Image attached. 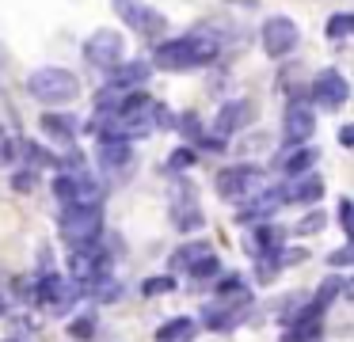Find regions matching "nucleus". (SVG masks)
Masks as SVG:
<instances>
[{"label":"nucleus","instance_id":"obj_1","mask_svg":"<svg viewBox=\"0 0 354 342\" xmlns=\"http://www.w3.org/2000/svg\"><path fill=\"white\" fill-rule=\"evenodd\" d=\"M217 53H221V42H217L209 30H191V35H179L171 42H160L153 50V68H164V73H187V68H202L214 65Z\"/></svg>","mask_w":354,"mask_h":342},{"label":"nucleus","instance_id":"obj_2","mask_svg":"<svg viewBox=\"0 0 354 342\" xmlns=\"http://www.w3.org/2000/svg\"><path fill=\"white\" fill-rule=\"evenodd\" d=\"M27 91H31V99H39L54 111V106H65L80 95V76L62 65H42L27 76Z\"/></svg>","mask_w":354,"mask_h":342},{"label":"nucleus","instance_id":"obj_3","mask_svg":"<svg viewBox=\"0 0 354 342\" xmlns=\"http://www.w3.org/2000/svg\"><path fill=\"white\" fill-rule=\"evenodd\" d=\"M57 232L69 247H84L103 236V205H65Z\"/></svg>","mask_w":354,"mask_h":342},{"label":"nucleus","instance_id":"obj_4","mask_svg":"<svg viewBox=\"0 0 354 342\" xmlns=\"http://www.w3.org/2000/svg\"><path fill=\"white\" fill-rule=\"evenodd\" d=\"M77 301H80V285H77V281H65L62 274H54V270H42L39 278H35V304L46 308L50 316L69 312Z\"/></svg>","mask_w":354,"mask_h":342},{"label":"nucleus","instance_id":"obj_5","mask_svg":"<svg viewBox=\"0 0 354 342\" xmlns=\"http://www.w3.org/2000/svg\"><path fill=\"white\" fill-rule=\"evenodd\" d=\"M69 274L80 289L100 281V278H111V247L100 240L84 243V247H73L69 251Z\"/></svg>","mask_w":354,"mask_h":342},{"label":"nucleus","instance_id":"obj_6","mask_svg":"<svg viewBox=\"0 0 354 342\" xmlns=\"http://www.w3.org/2000/svg\"><path fill=\"white\" fill-rule=\"evenodd\" d=\"M111 4H115L118 19H122L130 30H138L141 38H160L164 30H168L164 12H156L149 0H111Z\"/></svg>","mask_w":354,"mask_h":342},{"label":"nucleus","instance_id":"obj_7","mask_svg":"<svg viewBox=\"0 0 354 342\" xmlns=\"http://www.w3.org/2000/svg\"><path fill=\"white\" fill-rule=\"evenodd\" d=\"M255 190H263V167H255V164H232L217 175V194L225 202H244Z\"/></svg>","mask_w":354,"mask_h":342},{"label":"nucleus","instance_id":"obj_8","mask_svg":"<svg viewBox=\"0 0 354 342\" xmlns=\"http://www.w3.org/2000/svg\"><path fill=\"white\" fill-rule=\"evenodd\" d=\"M259 42H263V53H267V57H286V53L297 50L301 27L290 19V15H270V19H263Z\"/></svg>","mask_w":354,"mask_h":342},{"label":"nucleus","instance_id":"obj_9","mask_svg":"<svg viewBox=\"0 0 354 342\" xmlns=\"http://www.w3.org/2000/svg\"><path fill=\"white\" fill-rule=\"evenodd\" d=\"M54 194L62 205H103V182H95L88 171L80 175H57L54 179Z\"/></svg>","mask_w":354,"mask_h":342},{"label":"nucleus","instance_id":"obj_10","mask_svg":"<svg viewBox=\"0 0 354 342\" xmlns=\"http://www.w3.org/2000/svg\"><path fill=\"white\" fill-rule=\"evenodd\" d=\"M122 53H126V38L118 35V30H111V27L92 30L88 42H84V57L92 61L95 68H115L118 61H122Z\"/></svg>","mask_w":354,"mask_h":342},{"label":"nucleus","instance_id":"obj_11","mask_svg":"<svg viewBox=\"0 0 354 342\" xmlns=\"http://www.w3.org/2000/svg\"><path fill=\"white\" fill-rule=\"evenodd\" d=\"M308 91H313V106L339 111V106L346 103V95H351V84H346V76L339 73V68H324V73H316V80Z\"/></svg>","mask_w":354,"mask_h":342},{"label":"nucleus","instance_id":"obj_12","mask_svg":"<svg viewBox=\"0 0 354 342\" xmlns=\"http://www.w3.org/2000/svg\"><path fill=\"white\" fill-rule=\"evenodd\" d=\"M313 133H316V106L305 103V99H293V103L286 106V122H282L286 144L297 149V144H305Z\"/></svg>","mask_w":354,"mask_h":342},{"label":"nucleus","instance_id":"obj_13","mask_svg":"<svg viewBox=\"0 0 354 342\" xmlns=\"http://www.w3.org/2000/svg\"><path fill=\"white\" fill-rule=\"evenodd\" d=\"M255 122V103L252 99H232V103H225L221 111H217V118H214V129H217V137H232V133H240V129H248Z\"/></svg>","mask_w":354,"mask_h":342},{"label":"nucleus","instance_id":"obj_14","mask_svg":"<svg viewBox=\"0 0 354 342\" xmlns=\"http://www.w3.org/2000/svg\"><path fill=\"white\" fill-rule=\"evenodd\" d=\"M278 205H286L282 202V187H263V190H255V194L240 205L236 220H240V225H248V220H270L278 213Z\"/></svg>","mask_w":354,"mask_h":342},{"label":"nucleus","instance_id":"obj_15","mask_svg":"<svg viewBox=\"0 0 354 342\" xmlns=\"http://www.w3.org/2000/svg\"><path fill=\"white\" fill-rule=\"evenodd\" d=\"M153 76V65L149 61H118L111 68V84L107 88H118V91H141V84Z\"/></svg>","mask_w":354,"mask_h":342},{"label":"nucleus","instance_id":"obj_16","mask_svg":"<svg viewBox=\"0 0 354 342\" xmlns=\"http://www.w3.org/2000/svg\"><path fill=\"white\" fill-rule=\"evenodd\" d=\"M39 126H42V133H46L54 144H73V141H77V133H80V118L62 114V111H46L39 118Z\"/></svg>","mask_w":354,"mask_h":342},{"label":"nucleus","instance_id":"obj_17","mask_svg":"<svg viewBox=\"0 0 354 342\" xmlns=\"http://www.w3.org/2000/svg\"><path fill=\"white\" fill-rule=\"evenodd\" d=\"M324 198V179L320 175H297V179H290L282 187V202H297V205H313Z\"/></svg>","mask_w":354,"mask_h":342},{"label":"nucleus","instance_id":"obj_18","mask_svg":"<svg viewBox=\"0 0 354 342\" xmlns=\"http://www.w3.org/2000/svg\"><path fill=\"white\" fill-rule=\"evenodd\" d=\"M244 316H248V304L214 301L206 312H202V327H209V331H229V327H236Z\"/></svg>","mask_w":354,"mask_h":342},{"label":"nucleus","instance_id":"obj_19","mask_svg":"<svg viewBox=\"0 0 354 342\" xmlns=\"http://www.w3.org/2000/svg\"><path fill=\"white\" fill-rule=\"evenodd\" d=\"M133 164V144L130 141H103L100 144V167L107 175H118Z\"/></svg>","mask_w":354,"mask_h":342},{"label":"nucleus","instance_id":"obj_20","mask_svg":"<svg viewBox=\"0 0 354 342\" xmlns=\"http://www.w3.org/2000/svg\"><path fill=\"white\" fill-rule=\"evenodd\" d=\"M316 160H320V149H313V144H297V149H286V156L278 160V164H282V171L290 175V179H297V175L313 171Z\"/></svg>","mask_w":354,"mask_h":342},{"label":"nucleus","instance_id":"obj_21","mask_svg":"<svg viewBox=\"0 0 354 342\" xmlns=\"http://www.w3.org/2000/svg\"><path fill=\"white\" fill-rule=\"evenodd\" d=\"M282 240H286V232H282V228H278V225H270V220H263V225L252 232L248 247H252V255H255V258H263V255H274V251L282 247Z\"/></svg>","mask_w":354,"mask_h":342},{"label":"nucleus","instance_id":"obj_22","mask_svg":"<svg viewBox=\"0 0 354 342\" xmlns=\"http://www.w3.org/2000/svg\"><path fill=\"white\" fill-rule=\"evenodd\" d=\"M202 209L191 202V198H179V202H171V225L179 228V232H194V228H202Z\"/></svg>","mask_w":354,"mask_h":342},{"label":"nucleus","instance_id":"obj_23","mask_svg":"<svg viewBox=\"0 0 354 342\" xmlns=\"http://www.w3.org/2000/svg\"><path fill=\"white\" fill-rule=\"evenodd\" d=\"M194 334H198V323L191 316H176L156 331V342H191Z\"/></svg>","mask_w":354,"mask_h":342},{"label":"nucleus","instance_id":"obj_24","mask_svg":"<svg viewBox=\"0 0 354 342\" xmlns=\"http://www.w3.org/2000/svg\"><path fill=\"white\" fill-rule=\"evenodd\" d=\"M206 255H209V247H206V243H183V247H179L176 255L168 258V270H171V274L191 270V266H194V263H202Z\"/></svg>","mask_w":354,"mask_h":342},{"label":"nucleus","instance_id":"obj_25","mask_svg":"<svg viewBox=\"0 0 354 342\" xmlns=\"http://www.w3.org/2000/svg\"><path fill=\"white\" fill-rule=\"evenodd\" d=\"M324 334V323L316 319V323H290V331L282 334V342H320Z\"/></svg>","mask_w":354,"mask_h":342},{"label":"nucleus","instance_id":"obj_26","mask_svg":"<svg viewBox=\"0 0 354 342\" xmlns=\"http://www.w3.org/2000/svg\"><path fill=\"white\" fill-rule=\"evenodd\" d=\"M141 293H145V296L176 293V278H171V274H160V278H145V281H141Z\"/></svg>","mask_w":354,"mask_h":342},{"label":"nucleus","instance_id":"obj_27","mask_svg":"<svg viewBox=\"0 0 354 342\" xmlns=\"http://www.w3.org/2000/svg\"><path fill=\"white\" fill-rule=\"evenodd\" d=\"M351 30H354V15L351 12H335L328 19V38H335V42H339V38H346Z\"/></svg>","mask_w":354,"mask_h":342},{"label":"nucleus","instance_id":"obj_28","mask_svg":"<svg viewBox=\"0 0 354 342\" xmlns=\"http://www.w3.org/2000/svg\"><path fill=\"white\" fill-rule=\"evenodd\" d=\"M187 274H194V278H198V281H209V278H217V274H221V263H217V255H214V251H209V255L202 258V263H194V266H191V270H187Z\"/></svg>","mask_w":354,"mask_h":342},{"label":"nucleus","instance_id":"obj_29","mask_svg":"<svg viewBox=\"0 0 354 342\" xmlns=\"http://www.w3.org/2000/svg\"><path fill=\"white\" fill-rule=\"evenodd\" d=\"M278 270H282V266H278V258H274V255H263L259 263H255V281L270 285V281L278 278Z\"/></svg>","mask_w":354,"mask_h":342},{"label":"nucleus","instance_id":"obj_30","mask_svg":"<svg viewBox=\"0 0 354 342\" xmlns=\"http://www.w3.org/2000/svg\"><path fill=\"white\" fill-rule=\"evenodd\" d=\"M69 334H73L77 342H88V339L95 334V316H77V319L69 323Z\"/></svg>","mask_w":354,"mask_h":342},{"label":"nucleus","instance_id":"obj_31","mask_svg":"<svg viewBox=\"0 0 354 342\" xmlns=\"http://www.w3.org/2000/svg\"><path fill=\"white\" fill-rule=\"evenodd\" d=\"M324 225H328L324 213H308V217H301L297 225H293V236H313V232H320Z\"/></svg>","mask_w":354,"mask_h":342},{"label":"nucleus","instance_id":"obj_32","mask_svg":"<svg viewBox=\"0 0 354 342\" xmlns=\"http://www.w3.org/2000/svg\"><path fill=\"white\" fill-rule=\"evenodd\" d=\"M12 160H16V141L8 137V129L0 126V167L12 164Z\"/></svg>","mask_w":354,"mask_h":342},{"label":"nucleus","instance_id":"obj_33","mask_svg":"<svg viewBox=\"0 0 354 342\" xmlns=\"http://www.w3.org/2000/svg\"><path fill=\"white\" fill-rule=\"evenodd\" d=\"M12 289H16L19 301L35 304V278H16V281H12Z\"/></svg>","mask_w":354,"mask_h":342},{"label":"nucleus","instance_id":"obj_34","mask_svg":"<svg viewBox=\"0 0 354 342\" xmlns=\"http://www.w3.org/2000/svg\"><path fill=\"white\" fill-rule=\"evenodd\" d=\"M35 179H39V171H16L12 175V190H35Z\"/></svg>","mask_w":354,"mask_h":342},{"label":"nucleus","instance_id":"obj_35","mask_svg":"<svg viewBox=\"0 0 354 342\" xmlns=\"http://www.w3.org/2000/svg\"><path fill=\"white\" fill-rule=\"evenodd\" d=\"M351 263H354V243H346V247L328 255V266H351Z\"/></svg>","mask_w":354,"mask_h":342},{"label":"nucleus","instance_id":"obj_36","mask_svg":"<svg viewBox=\"0 0 354 342\" xmlns=\"http://www.w3.org/2000/svg\"><path fill=\"white\" fill-rule=\"evenodd\" d=\"M267 144H270L267 133H252V137H244V141H240V152H259V149H267Z\"/></svg>","mask_w":354,"mask_h":342},{"label":"nucleus","instance_id":"obj_37","mask_svg":"<svg viewBox=\"0 0 354 342\" xmlns=\"http://www.w3.org/2000/svg\"><path fill=\"white\" fill-rule=\"evenodd\" d=\"M339 225H343V232H346V236L354 232V220H351V198H339Z\"/></svg>","mask_w":354,"mask_h":342},{"label":"nucleus","instance_id":"obj_38","mask_svg":"<svg viewBox=\"0 0 354 342\" xmlns=\"http://www.w3.org/2000/svg\"><path fill=\"white\" fill-rule=\"evenodd\" d=\"M179 129H183V133H191V137H202V126H198V118H194V114H183V122H176Z\"/></svg>","mask_w":354,"mask_h":342},{"label":"nucleus","instance_id":"obj_39","mask_svg":"<svg viewBox=\"0 0 354 342\" xmlns=\"http://www.w3.org/2000/svg\"><path fill=\"white\" fill-rule=\"evenodd\" d=\"M187 164H194V152L191 149H179L176 156H171V167H187Z\"/></svg>","mask_w":354,"mask_h":342},{"label":"nucleus","instance_id":"obj_40","mask_svg":"<svg viewBox=\"0 0 354 342\" xmlns=\"http://www.w3.org/2000/svg\"><path fill=\"white\" fill-rule=\"evenodd\" d=\"M339 144H343V149H351V144H354V129H351V126L339 129Z\"/></svg>","mask_w":354,"mask_h":342},{"label":"nucleus","instance_id":"obj_41","mask_svg":"<svg viewBox=\"0 0 354 342\" xmlns=\"http://www.w3.org/2000/svg\"><path fill=\"white\" fill-rule=\"evenodd\" d=\"M4 312H8V304H4V301H0V316H4Z\"/></svg>","mask_w":354,"mask_h":342},{"label":"nucleus","instance_id":"obj_42","mask_svg":"<svg viewBox=\"0 0 354 342\" xmlns=\"http://www.w3.org/2000/svg\"><path fill=\"white\" fill-rule=\"evenodd\" d=\"M8 342H19V339H8Z\"/></svg>","mask_w":354,"mask_h":342}]
</instances>
